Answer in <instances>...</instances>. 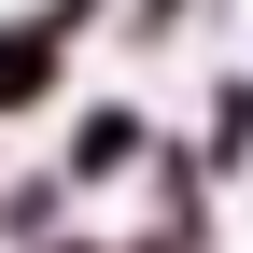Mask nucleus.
<instances>
[{"instance_id":"1","label":"nucleus","mask_w":253,"mask_h":253,"mask_svg":"<svg viewBox=\"0 0 253 253\" xmlns=\"http://www.w3.org/2000/svg\"><path fill=\"white\" fill-rule=\"evenodd\" d=\"M56 42H71V14H0V113L56 99Z\"/></svg>"},{"instance_id":"2","label":"nucleus","mask_w":253,"mask_h":253,"mask_svg":"<svg viewBox=\"0 0 253 253\" xmlns=\"http://www.w3.org/2000/svg\"><path fill=\"white\" fill-rule=\"evenodd\" d=\"M253 169V84L225 71V84H211V126H197V183H239Z\"/></svg>"},{"instance_id":"3","label":"nucleus","mask_w":253,"mask_h":253,"mask_svg":"<svg viewBox=\"0 0 253 253\" xmlns=\"http://www.w3.org/2000/svg\"><path fill=\"white\" fill-rule=\"evenodd\" d=\"M126 155H141V113H84L71 126V183H126Z\"/></svg>"}]
</instances>
